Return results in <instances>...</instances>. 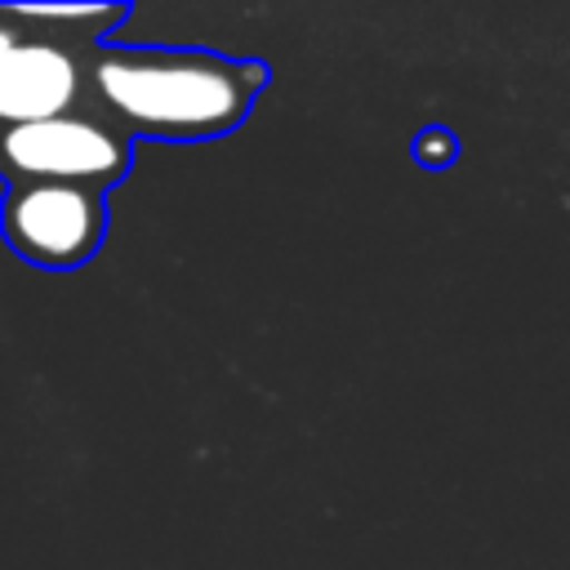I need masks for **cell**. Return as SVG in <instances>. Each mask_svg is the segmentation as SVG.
<instances>
[{"label":"cell","mask_w":570,"mask_h":570,"mask_svg":"<svg viewBox=\"0 0 570 570\" xmlns=\"http://www.w3.org/2000/svg\"><path fill=\"white\" fill-rule=\"evenodd\" d=\"M85 107L120 134L160 142H200L236 129L267 85L258 58L156 45H89L80 49Z\"/></svg>","instance_id":"cell-1"},{"label":"cell","mask_w":570,"mask_h":570,"mask_svg":"<svg viewBox=\"0 0 570 570\" xmlns=\"http://www.w3.org/2000/svg\"><path fill=\"white\" fill-rule=\"evenodd\" d=\"M134 165V142L89 107L0 129V178L9 183H80L111 191Z\"/></svg>","instance_id":"cell-2"},{"label":"cell","mask_w":570,"mask_h":570,"mask_svg":"<svg viewBox=\"0 0 570 570\" xmlns=\"http://www.w3.org/2000/svg\"><path fill=\"white\" fill-rule=\"evenodd\" d=\"M0 236L31 267H80L102 249L107 191L80 183H9L0 196Z\"/></svg>","instance_id":"cell-3"},{"label":"cell","mask_w":570,"mask_h":570,"mask_svg":"<svg viewBox=\"0 0 570 570\" xmlns=\"http://www.w3.org/2000/svg\"><path fill=\"white\" fill-rule=\"evenodd\" d=\"M85 107V67L80 49L31 31L0 49V129L49 120Z\"/></svg>","instance_id":"cell-4"},{"label":"cell","mask_w":570,"mask_h":570,"mask_svg":"<svg viewBox=\"0 0 570 570\" xmlns=\"http://www.w3.org/2000/svg\"><path fill=\"white\" fill-rule=\"evenodd\" d=\"M13 18L31 31H45L71 49L107 45L116 22L129 18V4H9Z\"/></svg>","instance_id":"cell-5"},{"label":"cell","mask_w":570,"mask_h":570,"mask_svg":"<svg viewBox=\"0 0 570 570\" xmlns=\"http://www.w3.org/2000/svg\"><path fill=\"white\" fill-rule=\"evenodd\" d=\"M454 156H459V138H454L445 125H428V129L414 134V160H419V165L441 169V165H450Z\"/></svg>","instance_id":"cell-6"},{"label":"cell","mask_w":570,"mask_h":570,"mask_svg":"<svg viewBox=\"0 0 570 570\" xmlns=\"http://www.w3.org/2000/svg\"><path fill=\"white\" fill-rule=\"evenodd\" d=\"M18 36H27V27L13 18V9H9V4H0V49H9Z\"/></svg>","instance_id":"cell-7"}]
</instances>
